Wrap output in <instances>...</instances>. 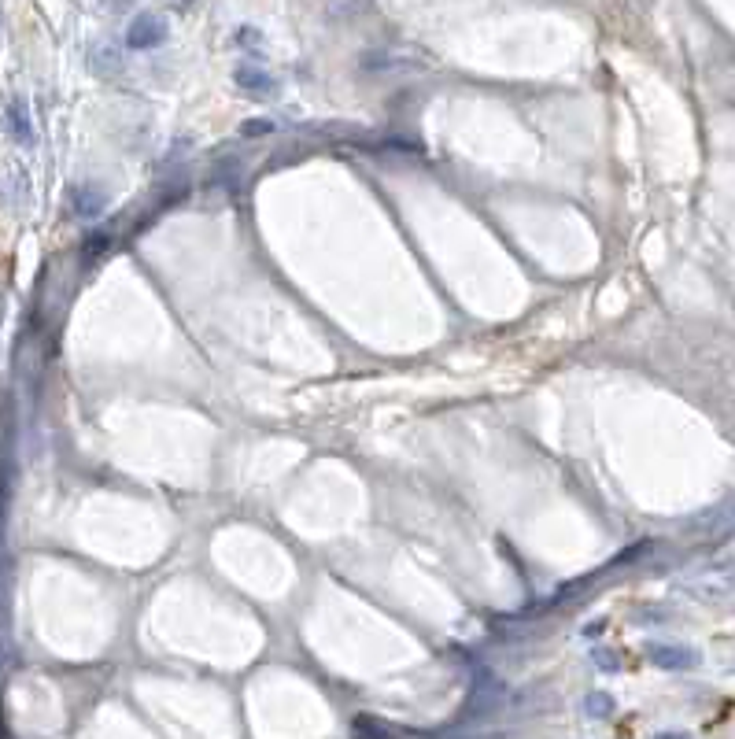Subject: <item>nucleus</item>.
<instances>
[{
	"label": "nucleus",
	"instance_id": "1a4fd4ad",
	"mask_svg": "<svg viewBox=\"0 0 735 739\" xmlns=\"http://www.w3.org/2000/svg\"><path fill=\"white\" fill-rule=\"evenodd\" d=\"M133 0H108V8H130Z\"/></svg>",
	"mask_w": 735,
	"mask_h": 739
},
{
	"label": "nucleus",
	"instance_id": "f03ea898",
	"mask_svg": "<svg viewBox=\"0 0 735 739\" xmlns=\"http://www.w3.org/2000/svg\"><path fill=\"white\" fill-rule=\"evenodd\" d=\"M651 662L662 669H691L699 662L695 651H687V647H673V643H654L651 647Z\"/></svg>",
	"mask_w": 735,
	"mask_h": 739
},
{
	"label": "nucleus",
	"instance_id": "423d86ee",
	"mask_svg": "<svg viewBox=\"0 0 735 739\" xmlns=\"http://www.w3.org/2000/svg\"><path fill=\"white\" fill-rule=\"evenodd\" d=\"M241 134H244V137L274 134V122H270V119H252V122H244V126H241Z\"/></svg>",
	"mask_w": 735,
	"mask_h": 739
},
{
	"label": "nucleus",
	"instance_id": "7ed1b4c3",
	"mask_svg": "<svg viewBox=\"0 0 735 739\" xmlns=\"http://www.w3.org/2000/svg\"><path fill=\"white\" fill-rule=\"evenodd\" d=\"M233 78H237V85H241L244 93H252V97H270V93H274V78H270L263 67H248V63H244V67H237Z\"/></svg>",
	"mask_w": 735,
	"mask_h": 739
},
{
	"label": "nucleus",
	"instance_id": "9d476101",
	"mask_svg": "<svg viewBox=\"0 0 735 739\" xmlns=\"http://www.w3.org/2000/svg\"><path fill=\"white\" fill-rule=\"evenodd\" d=\"M658 739H687V736H684V732H662Z\"/></svg>",
	"mask_w": 735,
	"mask_h": 739
},
{
	"label": "nucleus",
	"instance_id": "6e6552de",
	"mask_svg": "<svg viewBox=\"0 0 735 739\" xmlns=\"http://www.w3.org/2000/svg\"><path fill=\"white\" fill-rule=\"evenodd\" d=\"M104 248H108V237H104V233H97V241H93V237H85V255H100Z\"/></svg>",
	"mask_w": 735,
	"mask_h": 739
},
{
	"label": "nucleus",
	"instance_id": "39448f33",
	"mask_svg": "<svg viewBox=\"0 0 735 739\" xmlns=\"http://www.w3.org/2000/svg\"><path fill=\"white\" fill-rule=\"evenodd\" d=\"M104 207H108L104 193H97V189H74V215L97 219V215H104Z\"/></svg>",
	"mask_w": 735,
	"mask_h": 739
},
{
	"label": "nucleus",
	"instance_id": "0eeeda50",
	"mask_svg": "<svg viewBox=\"0 0 735 739\" xmlns=\"http://www.w3.org/2000/svg\"><path fill=\"white\" fill-rule=\"evenodd\" d=\"M588 710H591L595 717H606L610 710H614V703H610V695H591V699H588Z\"/></svg>",
	"mask_w": 735,
	"mask_h": 739
},
{
	"label": "nucleus",
	"instance_id": "f257e3e1",
	"mask_svg": "<svg viewBox=\"0 0 735 739\" xmlns=\"http://www.w3.org/2000/svg\"><path fill=\"white\" fill-rule=\"evenodd\" d=\"M167 41V19L163 15H137L130 23V30H126V45L137 52H145V49H156V45H163Z\"/></svg>",
	"mask_w": 735,
	"mask_h": 739
},
{
	"label": "nucleus",
	"instance_id": "20e7f679",
	"mask_svg": "<svg viewBox=\"0 0 735 739\" xmlns=\"http://www.w3.org/2000/svg\"><path fill=\"white\" fill-rule=\"evenodd\" d=\"M4 119H8V130L15 134V141L19 145H34V126H30V111H26L23 100H12L8 104V111H4Z\"/></svg>",
	"mask_w": 735,
	"mask_h": 739
}]
</instances>
